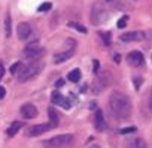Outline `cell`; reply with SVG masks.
I'll list each match as a JSON object with an SVG mask.
<instances>
[{
  "label": "cell",
  "mask_w": 152,
  "mask_h": 148,
  "mask_svg": "<svg viewBox=\"0 0 152 148\" xmlns=\"http://www.w3.org/2000/svg\"><path fill=\"white\" fill-rule=\"evenodd\" d=\"M99 66H100V64H99V61H97V60H94V72H96V73H99V72H100Z\"/></svg>",
  "instance_id": "obj_26"
},
{
  "label": "cell",
  "mask_w": 152,
  "mask_h": 148,
  "mask_svg": "<svg viewBox=\"0 0 152 148\" xmlns=\"http://www.w3.org/2000/svg\"><path fill=\"white\" fill-rule=\"evenodd\" d=\"M146 38V35L143 32H128V33H124L121 35V40L124 42H140Z\"/></svg>",
  "instance_id": "obj_10"
},
{
  "label": "cell",
  "mask_w": 152,
  "mask_h": 148,
  "mask_svg": "<svg viewBox=\"0 0 152 148\" xmlns=\"http://www.w3.org/2000/svg\"><path fill=\"white\" fill-rule=\"evenodd\" d=\"M106 20H107V9L104 8L103 3L96 2L91 8V23L94 26H99V24H103Z\"/></svg>",
  "instance_id": "obj_5"
},
{
  "label": "cell",
  "mask_w": 152,
  "mask_h": 148,
  "mask_svg": "<svg viewBox=\"0 0 152 148\" xmlns=\"http://www.w3.org/2000/svg\"><path fill=\"white\" fill-rule=\"evenodd\" d=\"M128 142H130L128 144L130 148H146L143 139H134V141H128Z\"/></svg>",
  "instance_id": "obj_20"
},
{
  "label": "cell",
  "mask_w": 152,
  "mask_h": 148,
  "mask_svg": "<svg viewBox=\"0 0 152 148\" xmlns=\"http://www.w3.org/2000/svg\"><path fill=\"white\" fill-rule=\"evenodd\" d=\"M21 115H23L24 118H27V120L36 118L37 109H36V106L31 105V103H24V105L21 106Z\"/></svg>",
  "instance_id": "obj_12"
},
{
  "label": "cell",
  "mask_w": 152,
  "mask_h": 148,
  "mask_svg": "<svg viewBox=\"0 0 152 148\" xmlns=\"http://www.w3.org/2000/svg\"><path fill=\"white\" fill-rule=\"evenodd\" d=\"M100 36H102L103 42H104L106 45H109V42H110V33H107V32H103V33H100Z\"/></svg>",
  "instance_id": "obj_23"
},
{
  "label": "cell",
  "mask_w": 152,
  "mask_h": 148,
  "mask_svg": "<svg viewBox=\"0 0 152 148\" xmlns=\"http://www.w3.org/2000/svg\"><path fill=\"white\" fill-rule=\"evenodd\" d=\"M51 129H52V124H51V123L36 124V126H33V127L28 129L27 136H39V135H42V133H45V132H48V130H51Z\"/></svg>",
  "instance_id": "obj_9"
},
{
  "label": "cell",
  "mask_w": 152,
  "mask_h": 148,
  "mask_svg": "<svg viewBox=\"0 0 152 148\" xmlns=\"http://www.w3.org/2000/svg\"><path fill=\"white\" fill-rule=\"evenodd\" d=\"M31 26L28 23H20L18 27H17V35H18V39L20 40H27L30 36H31Z\"/></svg>",
  "instance_id": "obj_7"
},
{
  "label": "cell",
  "mask_w": 152,
  "mask_h": 148,
  "mask_svg": "<svg viewBox=\"0 0 152 148\" xmlns=\"http://www.w3.org/2000/svg\"><path fill=\"white\" fill-rule=\"evenodd\" d=\"M109 108L116 120H127L131 114V102L121 91H112L109 96Z\"/></svg>",
  "instance_id": "obj_1"
},
{
  "label": "cell",
  "mask_w": 152,
  "mask_h": 148,
  "mask_svg": "<svg viewBox=\"0 0 152 148\" xmlns=\"http://www.w3.org/2000/svg\"><path fill=\"white\" fill-rule=\"evenodd\" d=\"M73 144V135H57L51 139H46L43 141V147L45 148H66V147H70Z\"/></svg>",
  "instance_id": "obj_2"
},
{
  "label": "cell",
  "mask_w": 152,
  "mask_h": 148,
  "mask_svg": "<svg viewBox=\"0 0 152 148\" xmlns=\"http://www.w3.org/2000/svg\"><path fill=\"white\" fill-rule=\"evenodd\" d=\"M63 82H64L63 80H58V81H57V87H61V85H63Z\"/></svg>",
  "instance_id": "obj_30"
},
{
  "label": "cell",
  "mask_w": 152,
  "mask_h": 148,
  "mask_svg": "<svg viewBox=\"0 0 152 148\" xmlns=\"http://www.w3.org/2000/svg\"><path fill=\"white\" fill-rule=\"evenodd\" d=\"M69 27H72V29H75V30H78V32H81V33H87V27L81 26L79 23H75V21H70V23H69Z\"/></svg>",
  "instance_id": "obj_21"
},
{
  "label": "cell",
  "mask_w": 152,
  "mask_h": 148,
  "mask_svg": "<svg viewBox=\"0 0 152 148\" xmlns=\"http://www.w3.org/2000/svg\"><path fill=\"white\" fill-rule=\"evenodd\" d=\"M140 81H142L140 78H134V87H136V88L140 87Z\"/></svg>",
  "instance_id": "obj_28"
},
{
  "label": "cell",
  "mask_w": 152,
  "mask_h": 148,
  "mask_svg": "<svg viewBox=\"0 0 152 148\" xmlns=\"http://www.w3.org/2000/svg\"><path fill=\"white\" fill-rule=\"evenodd\" d=\"M73 54H75V48H69V49H66V51H63V52L55 54L54 61H55L57 64H60V63H63V61H66V60L72 58V57H73Z\"/></svg>",
  "instance_id": "obj_13"
},
{
  "label": "cell",
  "mask_w": 152,
  "mask_h": 148,
  "mask_svg": "<svg viewBox=\"0 0 152 148\" xmlns=\"http://www.w3.org/2000/svg\"><path fill=\"white\" fill-rule=\"evenodd\" d=\"M48 117H49V120H51L52 127H57L58 123H60V115H58V112H57V109H55L54 106H49V108H48Z\"/></svg>",
  "instance_id": "obj_15"
},
{
  "label": "cell",
  "mask_w": 152,
  "mask_h": 148,
  "mask_svg": "<svg viewBox=\"0 0 152 148\" xmlns=\"http://www.w3.org/2000/svg\"><path fill=\"white\" fill-rule=\"evenodd\" d=\"M5 94H6L5 87H0V99H3V97H5Z\"/></svg>",
  "instance_id": "obj_27"
},
{
  "label": "cell",
  "mask_w": 152,
  "mask_h": 148,
  "mask_svg": "<svg viewBox=\"0 0 152 148\" xmlns=\"http://www.w3.org/2000/svg\"><path fill=\"white\" fill-rule=\"evenodd\" d=\"M11 33H12V20H11V14L8 12L6 18H5V35H6V38H11Z\"/></svg>",
  "instance_id": "obj_18"
},
{
  "label": "cell",
  "mask_w": 152,
  "mask_h": 148,
  "mask_svg": "<svg viewBox=\"0 0 152 148\" xmlns=\"http://www.w3.org/2000/svg\"><path fill=\"white\" fill-rule=\"evenodd\" d=\"M67 80L72 81V82H78L81 80V70L79 69H73L67 73Z\"/></svg>",
  "instance_id": "obj_17"
},
{
  "label": "cell",
  "mask_w": 152,
  "mask_h": 148,
  "mask_svg": "<svg viewBox=\"0 0 152 148\" xmlns=\"http://www.w3.org/2000/svg\"><path fill=\"white\" fill-rule=\"evenodd\" d=\"M91 148H100V147H99V145H93Z\"/></svg>",
  "instance_id": "obj_32"
},
{
  "label": "cell",
  "mask_w": 152,
  "mask_h": 148,
  "mask_svg": "<svg viewBox=\"0 0 152 148\" xmlns=\"http://www.w3.org/2000/svg\"><path fill=\"white\" fill-rule=\"evenodd\" d=\"M51 8H52V5H51L49 2H45V3H42V5L39 6L37 11H39V12H46V11H49Z\"/></svg>",
  "instance_id": "obj_22"
},
{
  "label": "cell",
  "mask_w": 152,
  "mask_h": 148,
  "mask_svg": "<svg viewBox=\"0 0 152 148\" xmlns=\"http://www.w3.org/2000/svg\"><path fill=\"white\" fill-rule=\"evenodd\" d=\"M112 82V75L109 70H102L97 73V78L93 82V93H102L103 90H106Z\"/></svg>",
  "instance_id": "obj_3"
},
{
  "label": "cell",
  "mask_w": 152,
  "mask_h": 148,
  "mask_svg": "<svg viewBox=\"0 0 152 148\" xmlns=\"http://www.w3.org/2000/svg\"><path fill=\"white\" fill-rule=\"evenodd\" d=\"M149 106H151V111H152V91H151V97H149Z\"/></svg>",
  "instance_id": "obj_31"
},
{
  "label": "cell",
  "mask_w": 152,
  "mask_h": 148,
  "mask_svg": "<svg viewBox=\"0 0 152 148\" xmlns=\"http://www.w3.org/2000/svg\"><path fill=\"white\" fill-rule=\"evenodd\" d=\"M3 73H5V67H3V64H2V63H0V80H2Z\"/></svg>",
  "instance_id": "obj_29"
},
{
  "label": "cell",
  "mask_w": 152,
  "mask_h": 148,
  "mask_svg": "<svg viewBox=\"0 0 152 148\" xmlns=\"http://www.w3.org/2000/svg\"><path fill=\"white\" fill-rule=\"evenodd\" d=\"M136 130H137L136 127H125V129H121L119 133H121V135H127V133H133V132H136Z\"/></svg>",
  "instance_id": "obj_25"
},
{
  "label": "cell",
  "mask_w": 152,
  "mask_h": 148,
  "mask_svg": "<svg viewBox=\"0 0 152 148\" xmlns=\"http://www.w3.org/2000/svg\"><path fill=\"white\" fill-rule=\"evenodd\" d=\"M51 102H52V105H58V106H61V108H64V109H70L72 106H70V102L63 96V94H60L58 91H54L52 94H51Z\"/></svg>",
  "instance_id": "obj_11"
},
{
  "label": "cell",
  "mask_w": 152,
  "mask_h": 148,
  "mask_svg": "<svg viewBox=\"0 0 152 148\" xmlns=\"http://www.w3.org/2000/svg\"><path fill=\"white\" fill-rule=\"evenodd\" d=\"M24 66H26L24 63H21V61H17L15 64H12V66H11V73H12V75H14V77H18V75H20V73L23 72V69H24Z\"/></svg>",
  "instance_id": "obj_19"
},
{
  "label": "cell",
  "mask_w": 152,
  "mask_h": 148,
  "mask_svg": "<svg viewBox=\"0 0 152 148\" xmlns=\"http://www.w3.org/2000/svg\"><path fill=\"white\" fill-rule=\"evenodd\" d=\"M43 54H45V49L40 45H37V43H31V45L26 46L24 51H23V55L27 57V58H39Z\"/></svg>",
  "instance_id": "obj_6"
},
{
  "label": "cell",
  "mask_w": 152,
  "mask_h": 148,
  "mask_svg": "<svg viewBox=\"0 0 152 148\" xmlns=\"http://www.w3.org/2000/svg\"><path fill=\"white\" fill-rule=\"evenodd\" d=\"M42 67H43V63H42V61H40V63H39V61H34V63H31V64H27V66H24L23 72L20 73L17 78H18L20 82H26V81L34 78L36 75H39L40 70H42Z\"/></svg>",
  "instance_id": "obj_4"
},
{
  "label": "cell",
  "mask_w": 152,
  "mask_h": 148,
  "mask_svg": "<svg viewBox=\"0 0 152 148\" xmlns=\"http://www.w3.org/2000/svg\"><path fill=\"white\" fill-rule=\"evenodd\" d=\"M21 127H23V123H21V121H14V123L8 127V136H15Z\"/></svg>",
  "instance_id": "obj_16"
},
{
  "label": "cell",
  "mask_w": 152,
  "mask_h": 148,
  "mask_svg": "<svg viewBox=\"0 0 152 148\" xmlns=\"http://www.w3.org/2000/svg\"><path fill=\"white\" fill-rule=\"evenodd\" d=\"M94 126H96V129L100 130V132H103V130L107 127V126H106V121H104V118H103L102 109H97L96 114H94Z\"/></svg>",
  "instance_id": "obj_14"
},
{
  "label": "cell",
  "mask_w": 152,
  "mask_h": 148,
  "mask_svg": "<svg viewBox=\"0 0 152 148\" xmlns=\"http://www.w3.org/2000/svg\"><path fill=\"white\" fill-rule=\"evenodd\" d=\"M127 21H128V17H127V15H125V17H122V18H119V21H118V29H122V27H125Z\"/></svg>",
  "instance_id": "obj_24"
},
{
  "label": "cell",
  "mask_w": 152,
  "mask_h": 148,
  "mask_svg": "<svg viewBox=\"0 0 152 148\" xmlns=\"http://www.w3.org/2000/svg\"><path fill=\"white\" fill-rule=\"evenodd\" d=\"M127 61H128V64H131L133 67H140V66H143V63H145L143 55H142L140 51H131V52H128Z\"/></svg>",
  "instance_id": "obj_8"
}]
</instances>
